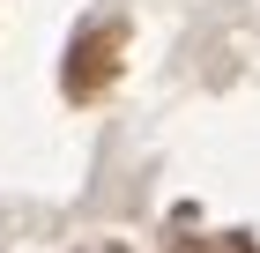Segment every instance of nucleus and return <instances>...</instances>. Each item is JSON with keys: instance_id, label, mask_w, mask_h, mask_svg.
I'll list each match as a JSON object with an SVG mask.
<instances>
[{"instance_id": "f03ea898", "label": "nucleus", "mask_w": 260, "mask_h": 253, "mask_svg": "<svg viewBox=\"0 0 260 253\" xmlns=\"http://www.w3.org/2000/svg\"><path fill=\"white\" fill-rule=\"evenodd\" d=\"M89 253H126V246H89Z\"/></svg>"}, {"instance_id": "f257e3e1", "label": "nucleus", "mask_w": 260, "mask_h": 253, "mask_svg": "<svg viewBox=\"0 0 260 253\" xmlns=\"http://www.w3.org/2000/svg\"><path fill=\"white\" fill-rule=\"evenodd\" d=\"M171 246L179 253H260V238H245V231H171Z\"/></svg>"}]
</instances>
